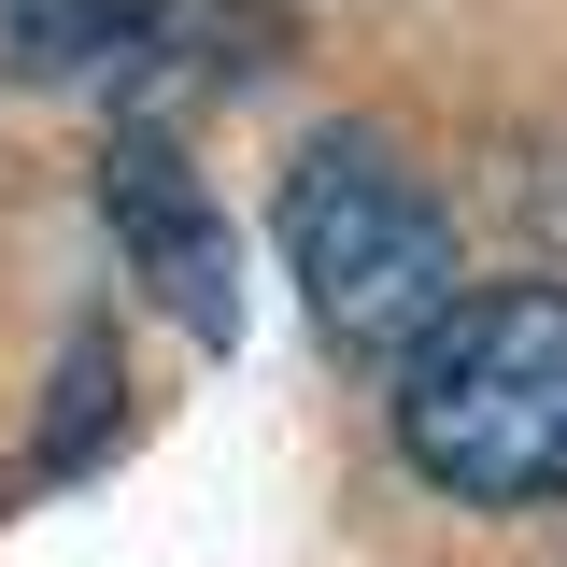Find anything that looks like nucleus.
Instances as JSON below:
<instances>
[{
  "instance_id": "4",
  "label": "nucleus",
  "mask_w": 567,
  "mask_h": 567,
  "mask_svg": "<svg viewBox=\"0 0 567 567\" xmlns=\"http://www.w3.org/2000/svg\"><path fill=\"white\" fill-rule=\"evenodd\" d=\"M100 213H114V241H128V270L199 327V341H227L241 327V256H227V213H213V185L185 171V142L171 128H114L100 142Z\"/></svg>"
},
{
  "instance_id": "2",
  "label": "nucleus",
  "mask_w": 567,
  "mask_h": 567,
  "mask_svg": "<svg viewBox=\"0 0 567 567\" xmlns=\"http://www.w3.org/2000/svg\"><path fill=\"white\" fill-rule=\"evenodd\" d=\"M270 241H284V270H298V312L341 354H383V369L468 298L454 199L383 128H312L284 156V199H270Z\"/></svg>"
},
{
  "instance_id": "1",
  "label": "nucleus",
  "mask_w": 567,
  "mask_h": 567,
  "mask_svg": "<svg viewBox=\"0 0 567 567\" xmlns=\"http://www.w3.org/2000/svg\"><path fill=\"white\" fill-rule=\"evenodd\" d=\"M398 454L468 511L567 496V284H468L398 354Z\"/></svg>"
},
{
  "instance_id": "5",
  "label": "nucleus",
  "mask_w": 567,
  "mask_h": 567,
  "mask_svg": "<svg viewBox=\"0 0 567 567\" xmlns=\"http://www.w3.org/2000/svg\"><path fill=\"white\" fill-rule=\"evenodd\" d=\"M114 440V341L100 327H71V354H58V412H43V454H100Z\"/></svg>"
},
{
  "instance_id": "3",
  "label": "nucleus",
  "mask_w": 567,
  "mask_h": 567,
  "mask_svg": "<svg viewBox=\"0 0 567 567\" xmlns=\"http://www.w3.org/2000/svg\"><path fill=\"white\" fill-rule=\"evenodd\" d=\"M256 0H0V85H85V100H171V85H256L270 71Z\"/></svg>"
}]
</instances>
